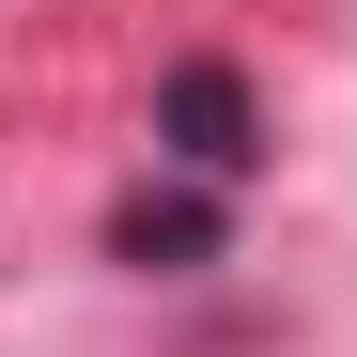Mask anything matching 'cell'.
Wrapping results in <instances>:
<instances>
[{"mask_svg": "<svg viewBox=\"0 0 357 357\" xmlns=\"http://www.w3.org/2000/svg\"><path fill=\"white\" fill-rule=\"evenodd\" d=\"M155 155L202 171V187H249L264 171V109H249V78H233L218 47H187V63L155 78Z\"/></svg>", "mask_w": 357, "mask_h": 357, "instance_id": "cell-1", "label": "cell"}, {"mask_svg": "<svg viewBox=\"0 0 357 357\" xmlns=\"http://www.w3.org/2000/svg\"><path fill=\"white\" fill-rule=\"evenodd\" d=\"M218 233H233V218H218L202 187H140L125 218H109V249H125V264H218Z\"/></svg>", "mask_w": 357, "mask_h": 357, "instance_id": "cell-2", "label": "cell"}]
</instances>
